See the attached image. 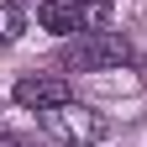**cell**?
Returning a JSON list of instances; mask_svg holds the SVG:
<instances>
[{
  "label": "cell",
  "mask_w": 147,
  "mask_h": 147,
  "mask_svg": "<svg viewBox=\"0 0 147 147\" xmlns=\"http://www.w3.org/2000/svg\"><path fill=\"white\" fill-rule=\"evenodd\" d=\"M37 21L47 32H58V37H68V32H100L110 21V5L105 0H42V5H37Z\"/></svg>",
  "instance_id": "cell-3"
},
{
  "label": "cell",
  "mask_w": 147,
  "mask_h": 147,
  "mask_svg": "<svg viewBox=\"0 0 147 147\" xmlns=\"http://www.w3.org/2000/svg\"><path fill=\"white\" fill-rule=\"evenodd\" d=\"M11 95H16V105H21V110H37V116H47V110H58V105L74 100L63 74H26V79H16Z\"/></svg>",
  "instance_id": "cell-4"
},
{
  "label": "cell",
  "mask_w": 147,
  "mask_h": 147,
  "mask_svg": "<svg viewBox=\"0 0 147 147\" xmlns=\"http://www.w3.org/2000/svg\"><path fill=\"white\" fill-rule=\"evenodd\" d=\"M21 26H26L21 5H16V0H0V42H16V37H21Z\"/></svg>",
  "instance_id": "cell-5"
},
{
  "label": "cell",
  "mask_w": 147,
  "mask_h": 147,
  "mask_svg": "<svg viewBox=\"0 0 147 147\" xmlns=\"http://www.w3.org/2000/svg\"><path fill=\"white\" fill-rule=\"evenodd\" d=\"M42 131L58 137V142H68V147H95V142L110 137V121L100 116V110L68 100V105H58V110H47V116H42Z\"/></svg>",
  "instance_id": "cell-2"
},
{
  "label": "cell",
  "mask_w": 147,
  "mask_h": 147,
  "mask_svg": "<svg viewBox=\"0 0 147 147\" xmlns=\"http://www.w3.org/2000/svg\"><path fill=\"white\" fill-rule=\"evenodd\" d=\"M63 68H79V74H95V68H121L131 63V47H126L121 32H84L79 42H68L58 53Z\"/></svg>",
  "instance_id": "cell-1"
}]
</instances>
